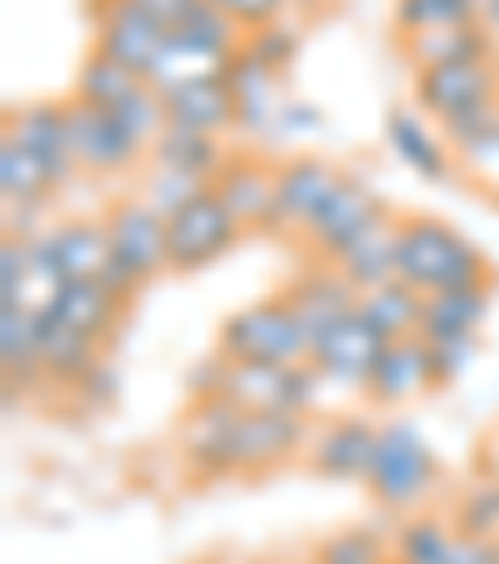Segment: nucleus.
Listing matches in <instances>:
<instances>
[{
    "label": "nucleus",
    "mask_w": 499,
    "mask_h": 564,
    "mask_svg": "<svg viewBox=\"0 0 499 564\" xmlns=\"http://www.w3.org/2000/svg\"><path fill=\"white\" fill-rule=\"evenodd\" d=\"M394 260H400V280L414 285L420 295L489 285L485 250L469 235H459L455 225L435 220V215H400L394 220Z\"/></svg>",
    "instance_id": "1"
},
{
    "label": "nucleus",
    "mask_w": 499,
    "mask_h": 564,
    "mask_svg": "<svg viewBox=\"0 0 499 564\" xmlns=\"http://www.w3.org/2000/svg\"><path fill=\"white\" fill-rule=\"evenodd\" d=\"M435 475H440V459H435V449H430L425 430L410 425V420L380 425L370 469H365V490H370L384 510H414V505L435 490Z\"/></svg>",
    "instance_id": "2"
},
{
    "label": "nucleus",
    "mask_w": 499,
    "mask_h": 564,
    "mask_svg": "<svg viewBox=\"0 0 499 564\" xmlns=\"http://www.w3.org/2000/svg\"><path fill=\"white\" fill-rule=\"evenodd\" d=\"M310 340L305 319L290 310L285 295L256 300V305L235 310L220 325V355L225 360H275V365H310Z\"/></svg>",
    "instance_id": "3"
},
{
    "label": "nucleus",
    "mask_w": 499,
    "mask_h": 564,
    "mask_svg": "<svg viewBox=\"0 0 499 564\" xmlns=\"http://www.w3.org/2000/svg\"><path fill=\"white\" fill-rule=\"evenodd\" d=\"M315 365H275V360H230L225 370V400L240 410H280V415H310L319 400Z\"/></svg>",
    "instance_id": "4"
},
{
    "label": "nucleus",
    "mask_w": 499,
    "mask_h": 564,
    "mask_svg": "<svg viewBox=\"0 0 499 564\" xmlns=\"http://www.w3.org/2000/svg\"><path fill=\"white\" fill-rule=\"evenodd\" d=\"M90 21H96V51L120 61L126 70H135L140 80H150L171 31L140 0H90Z\"/></svg>",
    "instance_id": "5"
},
{
    "label": "nucleus",
    "mask_w": 499,
    "mask_h": 564,
    "mask_svg": "<svg viewBox=\"0 0 499 564\" xmlns=\"http://www.w3.org/2000/svg\"><path fill=\"white\" fill-rule=\"evenodd\" d=\"M310 435L305 415H280V410H240L230 435V475H265L285 459L305 455Z\"/></svg>",
    "instance_id": "6"
},
{
    "label": "nucleus",
    "mask_w": 499,
    "mask_h": 564,
    "mask_svg": "<svg viewBox=\"0 0 499 564\" xmlns=\"http://www.w3.org/2000/svg\"><path fill=\"white\" fill-rule=\"evenodd\" d=\"M499 100V61H459L435 65V70H414V106L449 126L455 116H469L479 106Z\"/></svg>",
    "instance_id": "7"
},
{
    "label": "nucleus",
    "mask_w": 499,
    "mask_h": 564,
    "mask_svg": "<svg viewBox=\"0 0 499 564\" xmlns=\"http://www.w3.org/2000/svg\"><path fill=\"white\" fill-rule=\"evenodd\" d=\"M106 230H110V246H116V260L126 270H135L145 285L160 270H171V220L155 205H145V195L110 205Z\"/></svg>",
    "instance_id": "8"
},
{
    "label": "nucleus",
    "mask_w": 499,
    "mask_h": 564,
    "mask_svg": "<svg viewBox=\"0 0 499 564\" xmlns=\"http://www.w3.org/2000/svg\"><path fill=\"white\" fill-rule=\"evenodd\" d=\"M65 116H70V150H75V165L90 175H116V171H130L145 145L120 126L116 110H100V106H86V100H65Z\"/></svg>",
    "instance_id": "9"
},
{
    "label": "nucleus",
    "mask_w": 499,
    "mask_h": 564,
    "mask_svg": "<svg viewBox=\"0 0 499 564\" xmlns=\"http://www.w3.org/2000/svg\"><path fill=\"white\" fill-rule=\"evenodd\" d=\"M235 235H240V225H235V215L225 210L215 185H210L200 200L185 205V210L171 220V270L195 275V270L215 265V260L235 246Z\"/></svg>",
    "instance_id": "10"
},
{
    "label": "nucleus",
    "mask_w": 499,
    "mask_h": 564,
    "mask_svg": "<svg viewBox=\"0 0 499 564\" xmlns=\"http://www.w3.org/2000/svg\"><path fill=\"white\" fill-rule=\"evenodd\" d=\"M384 205H380V195L370 191L365 181H355V175H340V185H335V195L325 200V210L310 220V246H315V260H335L345 256V250L360 240L365 230H370L375 220H384Z\"/></svg>",
    "instance_id": "11"
},
{
    "label": "nucleus",
    "mask_w": 499,
    "mask_h": 564,
    "mask_svg": "<svg viewBox=\"0 0 499 564\" xmlns=\"http://www.w3.org/2000/svg\"><path fill=\"white\" fill-rule=\"evenodd\" d=\"M340 165H329L319 155H290L275 165V215H270V230H310L325 200L340 185Z\"/></svg>",
    "instance_id": "12"
},
{
    "label": "nucleus",
    "mask_w": 499,
    "mask_h": 564,
    "mask_svg": "<svg viewBox=\"0 0 499 564\" xmlns=\"http://www.w3.org/2000/svg\"><path fill=\"white\" fill-rule=\"evenodd\" d=\"M384 345H390V340H380V335H375L360 315H345V319H335V325H329V330L315 340L310 365H315L319 380L335 384V390H365Z\"/></svg>",
    "instance_id": "13"
},
{
    "label": "nucleus",
    "mask_w": 499,
    "mask_h": 564,
    "mask_svg": "<svg viewBox=\"0 0 499 564\" xmlns=\"http://www.w3.org/2000/svg\"><path fill=\"white\" fill-rule=\"evenodd\" d=\"M235 420H240V405H230L225 394H215V400H195L191 415H185V425H181V455H185V469H191V475H200V479L230 475Z\"/></svg>",
    "instance_id": "14"
},
{
    "label": "nucleus",
    "mask_w": 499,
    "mask_h": 564,
    "mask_svg": "<svg viewBox=\"0 0 499 564\" xmlns=\"http://www.w3.org/2000/svg\"><path fill=\"white\" fill-rule=\"evenodd\" d=\"M6 140L25 145L31 155H41L61 185L70 181L80 165H75V150H70V116H65V100H25L21 110L6 116Z\"/></svg>",
    "instance_id": "15"
},
{
    "label": "nucleus",
    "mask_w": 499,
    "mask_h": 564,
    "mask_svg": "<svg viewBox=\"0 0 499 564\" xmlns=\"http://www.w3.org/2000/svg\"><path fill=\"white\" fill-rule=\"evenodd\" d=\"M375 435H380V425H370L360 415L325 420L305 445V465L325 479H365L375 455Z\"/></svg>",
    "instance_id": "16"
},
{
    "label": "nucleus",
    "mask_w": 499,
    "mask_h": 564,
    "mask_svg": "<svg viewBox=\"0 0 499 564\" xmlns=\"http://www.w3.org/2000/svg\"><path fill=\"white\" fill-rule=\"evenodd\" d=\"M215 195L235 215L240 230H270V215H275V165H265L260 155H230L225 171L215 175Z\"/></svg>",
    "instance_id": "17"
},
{
    "label": "nucleus",
    "mask_w": 499,
    "mask_h": 564,
    "mask_svg": "<svg viewBox=\"0 0 499 564\" xmlns=\"http://www.w3.org/2000/svg\"><path fill=\"white\" fill-rule=\"evenodd\" d=\"M280 295H285L290 310L305 319L310 340H319V335H325L335 319L355 315V305H360V290H355L350 280L340 275V265H329V260H319L315 270L295 275L285 290H280Z\"/></svg>",
    "instance_id": "18"
},
{
    "label": "nucleus",
    "mask_w": 499,
    "mask_h": 564,
    "mask_svg": "<svg viewBox=\"0 0 499 564\" xmlns=\"http://www.w3.org/2000/svg\"><path fill=\"white\" fill-rule=\"evenodd\" d=\"M160 96H165V110H171V126L200 130V135L225 140V130H235V116H240V100H235V90H230L225 75L185 80V86L160 90Z\"/></svg>",
    "instance_id": "19"
},
{
    "label": "nucleus",
    "mask_w": 499,
    "mask_h": 564,
    "mask_svg": "<svg viewBox=\"0 0 499 564\" xmlns=\"http://www.w3.org/2000/svg\"><path fill=\"white\" fill-rule=\"evenodd\" d=\"M495 290L489 285H459V290H435L425 295V315H420V340L425 345H449V340H475L485 325Z\"/></svg>",
    "instance_id": "20"
},
{
    "label": "nucleus",
    "mask_w": 499,
    "mask_h": 564,
    "mask_svg": "<svg viewBox=\"0 0 499 564\" xmlns=\"http://www.w3.org/2000/svg\"><path fill=\"white\" fill-rule=\"evenodd\" d=\"M420 390H435V384H430V345L420 340V335L390 340L380 350V360H375V375H370V384H365V394H370L375 405H404V400H414Z\"/></svg>",
    "instance_id": "21"
},
{
    "label": "nucleus",
    "mask_w": 499,
    "mask_h": 564,
    "mask_svg": "<svg viewBox=\"0 0 499 564\" xmlns=\"http://www.w3.org/2000/svg\"><path fill=\"white\" fill-rule=\"evenodd\" d=\"M225 80H230L235 100H240L235 130L270 140V126H275V116H280V75L270 70V65H260L256 55L240 45V55H235L230 70H225Z\"/></svg>",
    "instance_id": "22"
},
{
    "label": "nucleus",
    "mask_w": 499,
    "mask_h": 564,
    "mask_svg": "<svg viewBox=\"0 0 499 564\" xmlns=\"http://www.w3.org/2000/svg\"><path fill=\"white\" fill-rule=\"evenodd\" d=\"M41 315H55L61 325H70V330H80V335H90V340H106V335L120 325L126 305H120V300L110 295L100 280H65V285L55 290L51 305L41 310Z\"/></svg>",
    "instance_id": "23"
},
{
    "label": "nucleus",
    "mask_w": 499,
    "mask_h": 564,
    "mask_svg": "<svg viewBox=\"0 0 499 564\" xmlns=\"http://www.w3.org/2000/svg\"><path fill=\"white\" fill-rule=\"evenodd\" d=\"M51 250L61 260L65 280H106L116 246H110L106 220H65L51 230Z\"/></svg>",
    "instance_id": "24"
},
{
    "label": "nucleus",
    "mask_w": 499,
    "mask_h": 564,
    "mask_svg": "<svg viewBox=\"0 0 499 564\" xmlns=\"http://www.w3.org/2000/svg\"><path fill=\"white\" fill-rule=\"evenodd\" d=\"M35 335H41V370H45V380L65 384V390H70L75 380H86V375L100 365V340H90V335L61 325L55 315H35Z\"/></svg>",
    "instance_id": "25"
},
{
    "label": "nucleus",
    "mask_w": 499,
    "mask_h": 564,
    "mask_svg": "<svg viewBox=\"0 0 499 564\" xmlns=\"http://www.w3.org/2000/svg\"><path fill=\"white\" fill-rule=\"evenodd\" d=\"M404 55L414 70H435V65L459 61H495V31L489 25H449V31H420L404 35Z\"/></svg>",
    "instance_id": "26"
},
{
    "label": "nucleus",
    "mask_w": 499,
    "mask_h": 564,
    "mask_svg": "<svg viewBox=\"0 0 499 564\" xmlns=\"http://www.w3.org/2000/svg\"><path fill=\"white\" fill-rule=\"evenodd\" d=\"M355 315L370 325L380 340H410L420 335V315H425V295L404 280H390V285H375V290H360V305Z\"/></svg>",
    "instance_id": "27"
},
{
    "label": "nucleus",
    "mask_w": 499,
    "mask_h": 564,
    "mask_svg": "<svg viewBox=\"0 0 499 564\" xmlns=\"http://www.w3.org/2000/svg\"><path fill=\"white\" fill-rule=\"evenodd\" d=\"M225 150L220 135H200V130H181L171 126L165 135L150 145V171H181V175H200V181L215 185V175L225 171Z\"/></svg>",
    "instance_id": "28"
},
{
    "label": "nucleus",
    "mask_w": 499,
    "mask_h": 564,
    "mask_svg": "<svg viewBox=\"0 0 499 564\" xmlns=\"http://www.w3.org/2000/svg\"><path fill=\"white\" fill-rule=\"evenodd\" d=\"M394 220H400V215L375 220L370 230H365L360 240H355V246L335 260V265H340V275L350 280L355 290H375V285L400 280V260H394Z\"/></svg>",
    "instance_id": "29"
},
{
    "label": "nucleus",
    "mask_w": 499,
    "mask_h": 564,
    "mask_svg": "<svg viewBox=\"0 0 499 564\" xmlns=\"http://www.w3.org/2000/svg\"><path fill=\"white\" fill-rule=\"evenodd\" d=\"M384 135H390V150L404 160V165H410L414 175H425V181H449V175H455L445 145L430 135V126L420 120V110H390Z\"/></svg>",
    "instance_id": "30"
},
{
    "label": "nucleus",
    "mask_w": 499,
    "mask_h": 564,
    "mask_svg": "<svg viewBox=\"0 0 499 564\" xmlns=\"http://www.w3.org/2000/svg\"><path fill=\"white\" fill-rule=\"evenodd\" d=\"M51 191H61V175L25 145L0 140V195H6V205L11 210H35Z\"/></svg>",
    "instance_id": "31"
},
{
    "label": "nucleus",
    "mask_w": 499,
    "mask_h": 564,
    "mask_svg": "<svg viewBox=\"0 0 499 564\" xmlns=\"http://www.w3.org/2000/svg\"><path fill=\"white\" fill-rule=\"evenodd\" d=\"M445 140L459 150L469 175H495L499 185V100L469 110V116H455L445 126Z\"/></svg>",
    "instance_id": "32"
},
{
    "label": "nucleus",
    "mask_w": 499,
    "mask_h": 564,
    "mask_svg": "<svg viewBox=\"0 0 499 564\" xmlns=\"http://www.w3.org/2000/svg\"><path fill=\"white\" fill-rule=\"evenodd\" d=\"M145 86L135 70H126L120 61H110V55L90 51L86 61H80V70H75V100H86V106H100V110H120L135 90Z\"/></svg>",
    "instance_id": "33"
},
{
    "label": "nucleus",
    "mask_w": 499,
    "mask_h": 564,
    "mask_svg": "<svg viewBox=\"0 0 499 564\" xmlns=\"http://www.w3.org/2000/svg\"><path fill=\"white\" fill-rule=\"evenodd\" d=\"M449 544H455L449 520H440V514H414V520L400 524L390 554H394V564H445Z\"/></svg>",
    "instance_id": "34"
},
{
    "label": "nucleus",
    "mask_w": 499,
    "mask_h": 564,
    "mask_svg": "<svg viewBox=\"0 0 499 564\" xmlns=\"http://www.w3.org/2000/svg\"><path fill=\"white\" fill-rule=\"evenodd\" d=\"M475 0H394V25L400 35L449 31V25H475Z\"/></svg>",
    "instance_id": "35"
},
{
    "label": "nucleus",
    "mask_w": 499,
    "mask_h": 564,
    "mask_svg": "<svg viewBox=\"0 0 499 564\" xmlns=\"http://www.w3.org/2000/svg\"><path fill=\"white\" fill-rule=\"evenodd\" d=\"M310 564H394V554L375 530L350 524V530L325 534V540L315 544V554H310Z\"/></svg>",
    "instance_id": "36"
},
{
    "label": "nucleus",
    "mask_w": 499,
    "mask_h": 564,
    "mask_svg": "<svg viewBox=\"0 0 499 564\" xmlns=\"http://www.w3.org/2000/svg\"><path fill=\"white\" fill-rule=\"evenodd\" d=\"M116 116H120V126H126L130 135H135L140 145H145V155H150V145H155V140L165 135V130H171V110H165V96H160V90L150 86V80L126 100V106L116 110Z\"/></svg>",
    "instance_id": "37"
},
{
    "label": "nucleus",
    "mask_w": 499,
    "mask_h": 564,
    "mask_svg": "<svg viewBox=\"0 0 499 564\" xmlns=\"http://www.w3.org/2000/svg\"><path fill=\"white\" fill-rule=\"evenodd\" d=\"M455 530L475 534V540H499V475L469 485L459 510H455Z\"/></svg>",
    "instance_id": "38"
},
{
    "label": "nucleus",
    "mask_w": 499,
    "mask_h": 564,
    "mask_svg": "<svg viewBox=\"0 0 499 564\" xmlns=\"http://www.w3.org/2000/svg\"><path fill=\"white\" fill-rule=\"evenodd\" d=\"M210 191V181H200V175H181V171H150L145 181V205H155L165 220H175V215L185 210V205H195L200 195Z\"/></svg>",
    "instance_id": "39"
},
{
    "label": "nucleus",
    "mask_w": 499,
    "mask_h": 564,
    "mask_svg": "<svg viewBox=\"0 0 499 564\" xmlns=\"http://www.w3.org/2000/svg\"><path fill=\"white\" fill-rule=\"evenodd\" d=\"M245 51L256 55L260 65H270L275 75H285L290 65L300 61V31H295V25H285V21L260 25V31L245 35Z\"/></svg>",
    "instance_id": "40"
},
{
    "label": "nucleus",
    "mask_w": 499,
    "mask_h": 564,
    "mask_svg": "<svg viewBox=\"0 0 499 564\" xmlns=\"http://www.w3.org/2000/svg\"><path fill=\"white\" fill-rule=\"evenodd\" d=\"M25 260H31V235H6V246H0V305H21Z\"/></svg>",
    "instance_id": "41"
},
{
    "label": "nucleus",
    "mask_w": 499,
    "mask_h": 564,
    "mask_svg": "<svg viewBox=\"0 0 499 564\" xmlns=\"http://www.w3.org/2000/svg\"><path fill=\"white\" fill-rule=\"evenodd\" d=\"M469 360H475V340L430 345V384H435V390H445V384H455L459 375L469 370Z\"/></svg>",
    "instance_id": "42"
},
{
    "label": "nucleus",
    "mask_w": 499,
    "mask_h": 564,
    "mask_svg": "<svg viewBox=\"0 0 499 564\" xmlns=\"http://www.w3.org/2000/svg\"><path fill=\"white\" fill-rule=\"evenodd\" d=\"M319 126H325V116H319L310 100H280V116H275V126H270V140H305V135H315Z\"/></svg>",
    "instance_id": "43"
},
{
    "label": "nucleus",
    "mask_w": 499,
    "mask_h": 564,
    "mask_svg": "<svg viewBox=\"0 0 499 564\" xmlns=\"http://www.w3.org/2000/svg\"><path fill=\"white\" fill-rule=\"evenodd\" d=\"M215 6H220L245 35L260 31V25H275L280 11H285V0H215Z\"/></svg>",
    "instance_id": "44"
},
{
    "label": "nucleus",
    "mask_w": 499,
    "mask_h": 564,
    "mask_svg": "<svg viewBox=\"0 0 499 564\" xmlns=\"http://www.w3.org/2000/svg\"><path fill=\"white\" fill-rule=\"evenodd\" d=\"M225 370H230V360L225 355H210V360H200L191 375H185V390H191V400H215V394L225 390Z\"/></svg>",
    "instance_id": "45"
},
{
    "label": "nucleus",
    "mask_w": 499,
    "mask_h": 564,
    "mask_svg": "<svg viewBox=\"0 0 499 564\" xmlns=\"http://www.w3.org/2000/svg\"><path fill=\"white\" fill-rule=\"evenodd\" d=\"M70 390H75V394H80V400H86V405H96V410H100V405H110V400H116L120 380H116V370H110V365H106V360H100V365H96V370H90V375H86V380H75V384H70Z\"/></svg>",
    "instance_id": "46"
},
{
    "label": "nucleus",
    "mask_w": 499,
    "mask_h": 564,
    "mask_svg": "<svg viewBox=\"0 0 499 564\" xmlns=\"http://www.w3.org/2000/svg\"><path fill=\"white\" fill-rule=\"evenodd\" d=\"M445 564H499V540H475V534H459L449 544Z\"/></svg>",
    "instance_id": "47"
},
{
    "label": "nucleus",
    "mask_w": 499,
    "mask_h": 564,
    "mask_svg": "<svg viewBox=\"0 0 499 564\" xmlns=\"http://www.w3.org/2000/svg\"><path fill=\"white\" fill-rule=\"evenodd\" d=\"M140 6H145V11L155 15V21L165 25V31H181V25L191 21L195 11H200L205 0H140Z\"/></svg>",
    "instance_id": "48"
},
{
    "label": "nucleus",
    "mask_w": 499,
    "mask_h": 564,
    "mask_svg": "<svg viewBox=\"0 0 499 564\" xmlns=\"http://www.w3.org/2000/svg\"><path fill=\"white\" fill-rule=\"evenodd\" d=\"M475 11H479V25H489L499 35V0H475Z\"/></svg>",
    "instance_id": "49"
},
{
    "label": "nucleus",
    "mask_w": 499,
    "mask_h": 564,
    "mask_svg": "<svg viewBox=\"0 0 499 564\" xmlns=\"http://www.w3.org/2000/svg\"><path fill=\"white\" fill-rule=\"evenodd\" d=\"M495 210H499V185H495Z\"/></svg>",
    "instance_id": "50"
},
{
    "label": "nucleus",
    "mask_w": 499,
    "mask_h": 564,
    "mask_svg": "<svg viewBox=\"0 0 499 564\" xmlns=\"http://www.w3.org/2000/svg\"><path fill=\"white\" fill-rule=\"evenodd\" d=\"M495 445H499V440H495Z\"/></svg>",
    "instance_id": "51"
}]
</instances>
